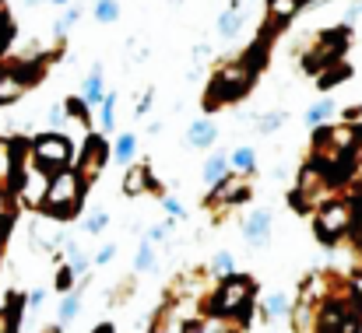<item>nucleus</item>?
<instances>
[{"mask_svg": "<svg viewBox=\"0 0 362 333\" xmlns=\"http://www.w3.org/2000/svg\"><path fill=\"white\" fill-rule=\"evenodd\" d=\"M110 228V211H92L88 218H85V231L88 235H103Z\"/></svg>", "mask_w": 362, "mask_h": 333, "instance_id": "nucleus-30", "label": "nucleus"}, {"mask_svg": "<svg viewBox=\"0 0 362 333\" xmlns=\"http://www.w3.org/2000/svg\"><path fill=\"white\" fill-rule=\"evenodd\" d=\"M92 333H117V327H113V323H99Z\"/></svg>", "mask_w": 362, "mask_h": 333, "instance_id": "nucleus-43", "label": "nucleus"}, {"mask_svg": "<svg viewBox=\"0 0 362 333\" xmlns=\"http://www.w3.org/2000/svg\"><path fill=\"white\" fill-rule=\"evenodd\" d=\"M113 256H117V246L110 242V246H103V249L95 253V260H92V263H95V267H106V263H113Z\"/></svg>", "mask_w": 362, "mask_h": 333, "instance_id": "nucleus-36", "label": "nucleus"}, {"mask_svg": "<svg viewBox=\"0 0 362 333\" xmlns=\"http://www.w3.org/2000/svg\"><path fill=\"white\" fill-rule=\"evenodd\" d=\"M253 197V179H250V172H226L215 186H211V193H208V200H204V207H240Z\"/></svg>", "mask_w": 362, "mask_h": 333, "instance_id": "nucleus-8", "label": "nucleus"}, {"mask_svg": "<svg viewBox=\"0 0 362 333\" xmlns=\"http://www.w3.org/2000/svg\"><path fill=\"white\" fill-rule=\"evenodd\" d=\"M81 99H85L88 106H103V102H106V85H103V67H99V63L88 71V78H85V85H81Z\"/></svg>", "mask_w": 362, "mask_h": 333, "instance_id": "nucleus-14", "label": "nucleus"}, {"mask_svg": "<svg viewBox=\"0 0 362 333\" xmlns=\"http://www.w3.org/2000/svg\"><path fill=\"white\" fill-rule=\"evenodd\" d=\"M352 222H356V207L349 200H324L313 214V231L324 246H334L341 235L352 231Z\"/></svg>", "mask_w": 362, "mask_h": 333, "instance_id": "nucleus-4", "label": "nucleus"}, {"mask_svg": "<svg viewBox=\"0 0 362 333\" xmlns=\"http://www.w3.org/2000/svg\"><path fill=\"white\" fill-rule=\"evenodd\" d=\"M187 140H190L194 147H211V144L218 140V126H215L211 119H194L190 130H187Z\"/></svg>", "mask_w": 362, "mask_h": 333, "instance_id": "nucleus-16", "label": "nucleus"}, {"mask_svg": "<svg viewBox=\"0 0 362 333\" xmlns=\"http://www.w3.org/2000/svg\"><path fill=\"white\" fill-rule=\"evenodd\" d=\"M117 18H120V0H99V4H95V21L113 25Z\"/></svg>", "mask_w": 362, "mask_h": 333, "instance_id": "nucleus-29", "label": "nucleus"}, {"mask_svg": "<svg viewBox=\"0 0 362 333\" xmlns=\"http://www.w3.org/2000/svg\"><path fill=\"white\" fill-rule=\"evenodd\" d=\"M169 231H173V222H158V224H151V228H148V235H144V238H148L151 246H158V242H165V238H169Z\"/></svg>", "mask_w": 362, "mask_h": 333, "instance_id": "nucleus-35", "label": "nucleus"}, {"mask_svg": "<svg viewBox=\"0 0 362 333\" xmlns=\"http://www.w3.org/2000/svg\"><path fill=\"white\" fill-rule=\"evenodd\" d=\"M42 302H46V291H42V288H35V291L28 295V309H42Z\"/></svg>", "mask_w": 362, "mask_h": 333, "instance_id": "nucleus-40", "label": "nucleus"}, {"mask_svg": "<svg viewBox=\"0 0 362 333\" xmlns=\"http://www.w3.org/2000/svg\"><path fill=\"white\" fill-rule=\"evenodd\" d=\"M257 298V281L246 277V274H229L222 277V284L215 288L211 302H208V313L211 316H226V320H236V316H246L250 305Z\"/></svg>", "mask_w": 362, "mask_h": 333, "instance_id": "nucleus-3", "label": "nucleus"}, {"mask_svg": "<svg viewBox=\"0 0 362 333\" xmlns=\"http://www.w3.org/2000/svg\"><path fill=\"white\" fill-rule=\"evenodd\" d=\"M148 109H151V92H144V95H141V102H137V109L134 112H141V116H144Z\"/></svg>", "mask_w": 362, "mask_h": 333, "instance_id": "nucleus-42", "label": "nucleus"}, {"mask_svg": "<svg viewBox=\"0 0 362 333\" xmlns=\"http://www.w3.org/2000/svg\"><path fill=\"white\" fill-rule=\"evenodd\" d=\"M201 333H240L236 327H229V320L226 316H208L204 320V327H201Z\"/></svg>", "mask_w": 362, "mask_h": 333, "instance_id": "nucleus-33", "label": "nucleus"}, {"mask_svg": "<svg viewBox=\"0 0 362 333\" xmlns=\"http://www.w3.org/2000/svg\"><path fill=\"white\" fill-rule=\"evenodd\" d=\"M99 123H103V130H106V133H113V130H117V92H110V95H106Z\"/></svg>", "mask_w": 362, "mask_h": 333, "instance_id": "nucleus-28", "label": "nucleus"}, {"mask_svg": "<svg viewBox=\"0 0 362 333\" xmlns=\"http://www.w3.org/2000/svg\"><path fill=\"white\" fill-rule=\"evenodd\" d=\"M0 14H4V0H0Z\"/></svg>", "mask_w": 362, "mask_h": 333, "instance_id": "nucleus-47", "label": "nucleus"}, {"mask_svg": "<svg viewBox=\"0 0 362 333\" xmlns=\"http://www.w3.org/2000/svg\"><path fill=\"white\" fill-rule=\"evenodd\" d=\"M32 162L42 169V172H60V169H67L71 162H74V144H71V137H64V133H57V130H49V133H39L35 140H32Z\"/></svg>", "mask_w": 362, "mask_h": 333, "instance_id": "nucleus-6", "label": "nucleus"}, {"mask_svg": "<svg viewBox=\"0 0 362 333\" xmlns=\"http://www.w3.org/2000/svg\"><path fill=\"white\" fill-rule=\"evenodd\" d=\"M85 183L78 176V169H60L49 176V186H46V197H42V211L57 222H67L81 211V200H85Z\"/></svg>", "mask_w": 362, "mask_h": 333, "instance_id": "nucleus-1", "label": "nucleus"}, {"mask_svg": "<svg viewBox=\"0 0 362 333\" xmlns=\"http://www.w3.org/2000/svg\"><path fill=\"white\" fill-rule=\"evenodd\" d=\"M11 32H14V28H11V21H7V14H0V49L7 46V39H11Z\"/></svg>", "mask_w": 362, "mask_h": 333, "instance_id": "nucleus-39", "label": "nucleus"}, {"mask_svg": "<svg viewBox=\"0 0 362 333\" xmlns=\"http://www.w3.org/2000/svg\"><path fill=\"white\" fill-rule=\"evenodd\" d=\"M229 165L240 169V172H253V169H257V151L243 144V147H236V151L229 155Z\"/></svg>", "mask_w": 362, "mask_h": 333, "instance_id": "nucleus-25", "label": "nucleus"}, {"mask_svg": "<svg viewBox=\"0 0 362 333\" xmlns=\"http://www.w3.org/2000/svg\"><path fill=\"white\" fill-rule=\"evenodd\" d=\"M74 277H78V274H74V267H71V263H64V267L57 270V281H53V284H57V291H60V295L74 291Z\"/></svg>", "mask_w": 362, "mask_h": 333, "instance_id": "nucleus-31", "label": "nucleus"}, {"mask_svg": "<svg viewBox=\"0 0 362 333\" xmlns=\"http://www.w3.org/2000/svg\"><path fill=\"white\" fill-rule=\"evenodd\" d=\"M162 207H165V214H169V218H183V207H180V200H176V197H165V200H162Z\"/></svg>", "mask_w": 362, "mask_h": 333, "instance_id": "nucleus-37", "label": "nucleus"}, {"mask_svg": "<svg viewBox=\"0 0 362 333\" xmlns=\"http://www.w3.org/2000/svg\"><path fill=\"white\" fill-rule=\"evenodd\" d=\"M327 190H331L327 172H324L317 162H310V165L299 169V183H296V190H292V207H296V211H317V207L327 200Z\"/></svg>", "mask_w": 362, "mask_h": 333, "instance_id": "nucleus-7", "label": "nucleus"}, {"mask_svg": "<svg viewBox=\"0 0 362 333\" xmlns=\"http://www.w3.org/2000/svg\"><path fill=\"white\" fill-rule=\"evenodd\" d=\"M306 0H267V25H264V32L260 35H274V32H281L296 14H299V7H303Z\"/></svg>", "mask_w": 362, "mask_h": 333, "instance_id": "nucleus-11", "label": "nucleus"}, {"mask_svg": "<svg viewBox=\"0 0 362 333\" xmlns=\"http://www.w3.org/2000/svg\"><path fill=\"white\" fill-rule=\"evenodd\" d=\"M155 267H158L155 246H151V242L144 238V242H141V249H137V256H134V270H137V274H151Z\"/></svg>", "mask_w": 362, "mask_h": 333, "instance_id": "nucleus-22", "label": "nucleus"}, {"mask_svg": "<svg viewBox=\"0 0 362 333\" xmlns=\"http://www.w3.org/2000/svg\"><path fill=\"white\" fill-rule=\"evenodd\" d=\"M64 116H67V109H64V106H53V109L46 112V119H49V126H64Z\"/></svg>", "mask_w": 362, "mask_h": 333, "instance_id": "nucleus-38", "label": "nucleus"}, {"mask_svg": "<svg viewBox=\"0 0 362 333\" xmlns=\"http://www.w3.org/2000/svg\"><path fill=\"white\" fill-rule=\"evenodd\" d=\"M246 25V11H243V0H233L222 14H218V35L222 39H236Z\"/></svg>", "mask_w": 362, "mask_h": 333, "instance_id": "nucleus-13", "label": "nucleus"}, {"mask_svg": "<svg viewBox=\"0 0 362 333\" xmlns=\"http://www.w3.org/2000/svg\"><path fill=\"white\" fill-rule=\"evenodd\" d=\"M201 327H204V320H194V316H190V320L183 323V333H201Z\"/></svg>", "mask_w": 362, "mask_h": 333, "instance_id": "nucleus-41", "label": "nucleus"}, {"mask_svg": "<svg viewBox=\"0 0 362 333\" xmlns=\"http://www.w3.org/2000/svg\"><path fill=\"white\" fill-rule=\"evenodd\" d=\"M349 78H352V67H349V63H341V60H334L331 67H324V71H320V78H317V81H320V88L327 92V88H334V85L349 81Z\"/></svg>", "mask_w": 362, "mask_h": 333, "instance_id": "nucleus-20", "label": "nucleus"}, {"mask_svg": "<svg viewBox=\"0 0 362 333\" xmlns=\"http://www.w3.org/2000/svg\"><path fill=\"white\" fill-rule=\"evenodd\" d=\"M106 162H110V144H106V137L88 133V137H85V147H81V158H78V176H81V183L92 186V183L103 176Z\"/></svg>", "mask_w": 362, "mask_h": 333, "instance_id": "nucleus-9", "label": "nucleus"}, {"mask_svg": "<svg viewBox=\"0 0 362 333\" xmlns=\"http://www.w3.org/2000/svg\"><path fill=\"white\" fill-rule=\"evenodd\" d=\"M78 18H81V7H71V11H67V14H64V18H60V21L53 25V32H57V35L64 39V35H67V32L74 28V21H78Z\"/></svg>", "mask_w": 362, "mask_h": 333, "instance_id": "nucleus-34", "label": "nucleus"}, {"mask_svg": "<svg viewBox=\"0 0 362 333\" xmlns=\"http://www.w3.org/2000/svg\"><path fill=\"white\" fill-rule=\"evenodd\" d=\"M334 112L338 109H334V102H331V99H320L317 106H310V109H306V126H324Z\"/></svg>", "mask_w": 362, "mask_h": 333, "instance_id": "nucleus-23", "label": "nucleus"}, {"mask_svg": "<svg viewBox=\"0 0 362 333\" xmlns=\"http://www.w3.org/2000/svg\"><path fill=\"white\" fill-rule=\"evenodd\" d=\"M134 151H137V137H134V133H120L117 144H113V158H117L120 165H130V162H134Z\"/></svg>", "mask_w": 362, "mask_h": 333, "instance_id": "nucleus-24", "label": "nucleus"}, {"mask_svg": "<svg viewBox=\"0 0 362 333\" xmlns=\"http://www.w3.org/2000/svg\"><path fill=\"white\" fill-rule=\"evenodd\" d=\"M288 313H292V295L271 291V295L264 298V316H267V320H285Z\"/></svg>", "mask_w": 362, "mask_h": 333, "instance_id": "nucleus-19", "label": "nucleus"}, {"mask_svg": "<svg viewBox=\"0 0 362 333\" xmlns=\"http://www.w3.org/2000/svg\"><path fill=\"white\" fill-rule=\"evenodd\" d=\"M64 109H67V116H71V119H78V123H92V106H88L81 95L67 99V102H64Z\"/></svg>", "mask_w": 362, "mask_h": 333, "instance_id": "nucleus-27", "label": "nucleus"}, {"mask_svg": "<svg viewBox=\"0 0 362 333\" xmlns=\"http://www.w3.org/2000/svg\"><path fill=\"white\" fill-rule=\"evenodd\" d=\"M25 4L32 7V4H42V0H25ZM49 4H53V7H64V4H71V0H49Z\"/></svg>", "mask_w": 362, "mask_h": 333, "instance_id": "nucleus-44", "label": "nucleus"}, {"mask_svg": "<svg viewBox=\"0 0 362 333\" xmlns=\"http://www.w3.org/2000/svg\"><path fill=\"white\" fill-rule=\"evenodd\" d=\"M46 333H60V323H57V327H49V330H46Z\"/></svg>", "mask_w": 362, "mask_h": 333, "instance_id": "nucleus-46", "label": "nucleus"}, {"mask_svg": "<svg viewBox=\"0 0 362 333\" xmlns=\"http://www.w3.org/2000/svg\"><path fill=\"white\" fill-rule=\"evenodd\" d=\"M32 246L35 249H46V253H57L64 246V238H60V231H49L46 222H35L32 224Z\"/></svg>", "mask_w": 362, "mask_h": 333, "instance_id": "nucleus-18", "label": "nucleus"}, {"mask_svg": "<svg viewBox=\"0 0 362 333\" xmlns=\"http://www.w3.org/2000/svg\"><path fill=\"white\" fill-rule=\"evenodd\" d=\"M349 35H352V25L324 28V32L317 35V42L306 49L303 67H306L310 74H320L324 67H331L334 60H341V53H345V46H349Z\"/></svg>", "mask_w": 362, "mask_h": 333, "instance_id": "nucleus-5", "label": "nucleus"}, {"mask_svg": "<svg viewBox=\"0 0 362 333\" xmlns=\"http://www.w3.org/2000/svg\"><path fill=\"white\" fill-rule=\"evenodd\" d=\"M148 333H162V320H155V327H151Z\"/></svg>", "mask_w": 362, "mask_h": 333, "instance_id": "nucleus-45", "label": "nucleus"}, {"mask_svg": "<svg viewBox=\"0 0 362 333\" xmlns=\"http://www.w3.org/2000/svg\"><path fill=\"white\" fill-rule=\"evenodd\" d=\"M229 169H233V165H229V155H226V151L208 155V162H204V176H201V179H204V186L211 190V186H215V183H218L226 172H229Z\"/></svg>", "mask_w": 362, "mask_h": 333, "instance_id": "nucleus-17", "label": "nucleus"}, {"mask_svg": "<svg viewBox=\"0 0 362 333\" xmlns=\"http://www.w3.org/2000/svg\"><path fill=\"white\" fill-rule=\"evenodd\" d=\"M208 270H211V277H218V281L229 277V274H236V260H233V253H215Z\"/></svg>", "mask_w": 362, "mask_h": 333, "instance_id": "nucleus-26", "label": "nucleus"}, {"mask_svg": "<svg viewBox=\"0 0 362 333\" xmlns=\"http://www.w3.org/2000/svg\"><path fill=\"white\" fill-rule=\"evenodd\" d=\"M271 224H274V214H271L267 207L250 211V218H246V224H243V238H246V246L264 249V246L271 242Z\"/></svg>", "mask_w": 362, "mask_h": 333, "instance_id": "nucleus-10", "label": "nucleus"}, {"mask_svg": "<svg viewBox=\"0 0 362 333\" xmlns=\"http://www.w3.org/2000/svg\"><path fill=\"white\" fill-rule=\"evenodd\" d=\"M151 190H158V183L151 179V169L148 165H130L127 176H123V193L141 197V193H151Z\"/></svg>", "mask_w": 362, "mask_h": 333, "instance_id": "nucleus-12", "label": "nucleus"}, {"mask_svg": "<svg viewBox=\"0 0 362 333\" xmlns=\"http://www.w3.org/2000/svg\"><path fill=\"white\" fill-rule=\"evenodd\" d=\"M281 123H285V112H281V109H278V112H264V116L257 119V130H260V133H274Z\"/></svg>", "mask_w": 362, "mask_h": 333, "instance_id": "nucleus-32", "label": "nucleus"}, {"mask_svg": "<svg viewBox=\"0 0 362 333\" xmlns=\"http://www.w3.org/2000/svg\"><path fill=\"white\" fill-rule=\"evenodd\" d=\"M253 78L257 71L246 63V60H229L215 71L211 85H208V95H204V109H218V106H229V102H240L243 95L253 88Z\"/></svg>", "mask_w": 362, "mask_h": 333, "instance_id": "nucleus-2", "label": "nucleus"}, {"mask_svg": "<svg viewBox=\"0 0 362 333\" xmlns=\"http://www.w3.org/2000/svg\"><path fill=\"white\" fill-rule=\"evenodd\" d=\"M21 313H25V298L21 295H11L0 309V333H18L21 327Z\"/></svg>", "mask_w": 362, "mask_h": 333, "instance_id": "nucleus-15", "label": "nucleus"}, {"mask_svg": "<svg viewBox=\"0 0 362 333\" xmlns=\"http://www.w3.org/2000/svg\"><path fill=\"white\" fill-rule=\"evenodd\" d=\"M78 313H81V291H67L64 302H60V309H57V323L67 327V323L78 320Z\"/></svg>", "mask_w": 362, "mask_h": 333, "instance_id": "nucleus-21", "label": "nucleus"}]
</instances>
